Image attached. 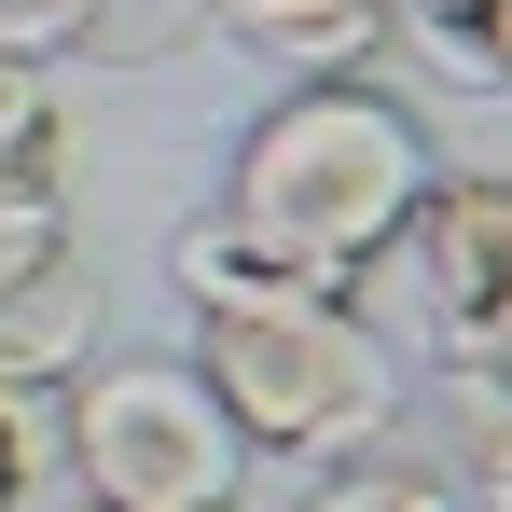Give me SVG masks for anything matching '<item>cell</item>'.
Masks as SVG:
<instances>
[{"mask_svg":"<svg viewBox=\"0 0 512 512\" xmlns=\"http://www.w3.org/2000/svg\"><path fill=\"white\" fill-rule=\"evenodd\" d=\"M429 180L443 167H429V125L402 111V97H374V84H291L250 139H236L222 222L263 236L291 277H319L333 305H360V277L402 250V222H416Z\"/></svg>","mask_w":512,"mask_h":512,"instance_id":"cell-1","label":"cell"},{"mask_svg":"<svg viewBox=\"0 0 512 512\" xmlns=\"http://www.w3.org/2000/svg\"><path fill=\"white\" fill-rule=\"evenodd\" d=\"M194 374L250 457H346L402 416V360L360 305H194Z\"/></svg>","mask_w":512,"mask_h":512,"instance_id":"cell-2","label":"cell"},{"mask_svg":"<svg viewBox=\"0 0 512 512\" xmlns=\"http://www.w3.org/2000/svg\"><path fill=\"white\" fill-rule=\"evenodd\" d=\"M56 429H70V471H84V512H236L250 485V443L208 402V374L139 346V360H84L56 388Z\"/></svg>","mask_w":512,"mask_h":512,"instance_id":"cell-3","label":"cell"},{"mask_svg":"<svg viewBox=\"0 0 512 512\" xmlns=\"http://www.w3.org/2000/svg\"><path fill=\"white\" fill-rule=\"evenodd\" d=\"M402 250H416L443 360L457 346H512V167H443L416 194V222H402Z\"/></svg>","mask_w":512,"mask_h":512,"instance_id":"cell-4","label":"cell"},{"mask_svg":"<svg viewBox=\"0 0 512 512\" xmlns=\"http://www.w3.org/2000/svg\"><path fill=\"white\" fill-rule=\"evenodd\" d=\"M208 28L236 56H263V70H291V84H360L388 56L402 0H208Z\"/></svg>","mask_w":512,"mask_h":512,"instance_id":"cell-5","label":"cell"},{"mask_svg":"<svg viewBox=\"0 0 512 512\" xmlns=\"http://www.w3.org/2000/svg\"><path fill=\"white\" fill-rule=\"evenodd\" d=\"M97 346V277L84 263H56V277H28L14 305H0V402H28V388H70Z\"/></svg>","mask_w":512,"mask_h":512,"instance_id":"cell-6","label":"cell"},{"mask_svg":"<svg viewBox=\"0 0 512 512\" xmlns=\"http://www.w3.org/2000/svg\"><path fill=\"white\" fill-rule=\"evenodd\" d=\"M305 512H471L457 499V471L429 457V443H346V457H305Z\"/></svg>","mask_w":512,"mask_h":512,"instance_id":"cell-7","label":"cell"},{"mask_svg":"<svg viewBox=\"0 0 512 512\" xmlns=\"http://www.w3.org/2000/svg\"><path fill=\"white\" fill-rule=\"evenodd\" d=\"M167 277H180V305H305V291H319V277H291L263 236H236L222 208L167 236ZM319 305H333V291H319Z\"/></svg>","mask_w":512,"mask_h":512,"instance_id":"cell-8","label":"cell"},{"mask_svg":"<svg viewBox=\"0 0 512 512\" xmlns=\"http://www.w3.org/2000/svg\"><path fill=\"white\" fill-rule=\"evenodd\" d=\"M402 28L429 42V70L471 97H512V0H402Z\"/></svg>","mask_w":512,"mask_h":512,"instance_id":"cell-9","label":"cell"},{"mask_svg":"<svg viewBox=\"0 0 512 512\" xmlns=\"http://www.w3.org/2000/svg\"><path fill=\"white\" fill-rule=\"evenodd\" d=\"M194 28H208V0H84V42H70V56H97V70H167Z\"/></svg>","mask_w":512,"mask_h":512,"instance_id":"cell-10","label":"cell"},{"mask_svg":"<svg viewBox=\"0 0 512 512\" xmlns=\"http://www.w3.org/2000/svg\"><path fill=\"white\" fill-rule=\"evenodd\" d=\"M56 263H70V194L56 180H0V305L28 277H56Z\"/></svg>","mask_w":512,"mask_h":512,"instance_id":"cell-11","label":"cell"},{"mask_svg":"<svg viewBox=\"0 0 512 512\" xmlns=\"http://www.w3.org/2000/svg\"><path fill=\"white\" fill-rule=\"evenodd\" d=\"M0 180H56V84L0 56Z\"/></svg>","mask_w":512,"mask_h":512,"instance_id":"cell-12","label":"cell"},{"mask_svg":"<svg viewBox=\"0 0 512 512\" xmlns=\"http://www.w3.org/2000/svg\"><path fill=\"white\" fill-rule=\"evenodd\" d=\"M443 388H457L471 457H485V443H512V346H457V360H443Z\"/></svg>","mask_w":512,"mask_h":512,"instance_id":"cell-13","label":"cell"},{"mask_svg":"<svg viewBox=\"0 0 512 512\" xmlns=\"http://www.w3.org/2000/svg\"><path fill=\"white\" fill-rule=\"evenodd\" d=\"M70 42H84V0H0V56L42 70V56H70Z\"/></svg>","mask_w":512,"mask_h":512,"instance_id":"cell-14","label":"cell"},{"mask_svg":"<svg viewBox=\"0 0 512 512\" xmlns=\"http://www.w3.org/2000/svg\"><path fill=\"white\" fill-rule=\"evenodd\" d=\"M28 471H42V429L28 402H0V512H28Z\"/></svg>","mask_w":512,"mask_h":512,"instance_id":"cell-15","label":"cell"},{"mask_svg":"<svg viewBox=\"0 0 512 512\" xmlns=\"http://www.w3.org/2000/svg\"><path fill=\"white\" fill-rule=\"evenodd\" d=\"M485 512H512V443H485Z\"/></svg>","mask_w":512,"mask_h":512,"instance_id":"cell-16","label":"cell"}]
</instances>
